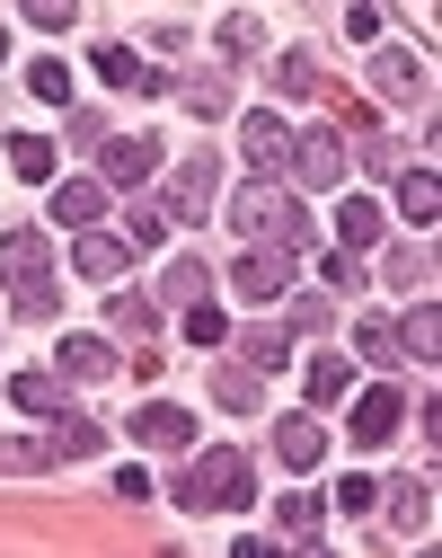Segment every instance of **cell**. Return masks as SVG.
<instances>
[{"instance_id": "1", "label": "cell", "mask_w": 442, "mask_h": 558, "mask_svg": "<svg viewBox=\"0 0 442 558\" xmlns=\"http://www.w3.org/2000/svg\"><path fill=\"white\" fill-rule=\"evenodd\" d=\"M177 497H186L195 514H240V506H257V470H248V452H231V444H212L204 461H186V478H177Z\"/></svg>"}, {"instance_id": "2", "label": "cell", "mask_w": 442, "mask_h": 558, "mask_svg": "<svg viewBox=\"0 0 442 558\" xmlns=\"http://www.w3.org/2000/svg\"><path fill=\"white\" fill-rule=\"evenodd\" d=\"M231 222H240V240H274V248H310V214L292 204L274 178H248L240 195H231Z\"/></svg>"}, {"instance_id": "3", "label": "cell", "mask_w": 442, "mask_h": 558, "mask_svg": "<svg viewBox=\"0 0 442 558\" xmlns=\"http://www.w3.org/2000/svg\"><path fill=\"white\" fill-rule=\"evenodd\" d=\"M292 275H302V248H274V240H248V257L231 266V284H240V302L274 311V302L292 293Z\"/></svg>"}, {"instance_id": "4", "label": "cell", "mask_w": 442, "mask_h": 558, "mask_svg": "<svg viewBox=\"0 0 442 558\" xmlns=\"http://www.w3.org/2000/svg\"><path fill=\"white\" fill-rule=\"evenodd\" d=\"M345 426H354V444H398V426H407V390H398V381H372V390L345 408Z\"/></svg>"}, {"instance_id": "5", "label": "cell", "mask_w": 442, "mask_h": 558, "mask_svg": "<svg viewBox=\"0 0 442 558\" xmlns=\"http://www.w3.org/2000/svg\"><path fill=\"white\" fill-rule=\"evenodd\" d=\"M160 178V143L151 133H115V143L98 151V186H151Z\"/></svg>"}, {"instance_id": "6", "label": "cell", "mask_w": 442, "mask_h": 558, "mask_svg": "<svg viewBox=\"0 0 442 558\" xmlns=\"http://www.w3.org/2000/svg\"><path fill=\"white\" fill-rule=\"evenodd\" d=\"M372 98H381V107H425V62H416L407 45H381V53H372Z\"/></svg>"}, {"instance_id": "7", "label": "cell", "mask_w": 442, "mask_h": 558, "mask_svg": "<svg viewBox=\"0 0 442 558\" xmlns=\"http://www.w3.org/2000/svg\"><path fill=\"white\" fill-rule=\"evenodd\" d=\"M302 186H345V133H292V160H283Z\"/></svg>"}, {"instance_id": "8", "label": "cell", "mask_w": 442, "mask_h": 558, "mask_svg": "<svg viewBox=\"0 0 442 558\" xmlns=\"http://www.w3.org/2000/svg\"><path fill=\"white\" fill-rule=\"evenodd\" d=\"M240 151H248V169H257V178H274V169L292 160V124H283L274 107H257V116H240Z\"/></svg>"}, {"instance_id": "9", "label": "cell", "mask_w": 442, "mask_h": 558, "mask_svg": "<svg viewBox=\"0 0 442 558\" xmlns=\"http://www.w3.org/2000/svg\"><path fill=\"white\" fill-rule=\"evenodd\" d=\"M212 195H221V160H212V151H195V160L177 169V186H169V222H195Z\"/></svg>"}, {"instance_id": "10", "label": "cell", "mask_w": 442, "mask_h": 558, "mask_svg": "<svg viewBox=\"0 0 442 558\" xmlns=\"http://www.w3.org/2000/svg\"><path fill=\"white\" fill-rule=\"evenodd\" d=\"M274 452H283V470H319V461H328V426H319V408L283 416V426H274Z\"/></svg>"}, {"instance_id": "11", "label": "cell", "mask_w": 442, "mask_h": 558, "mask_svg": "<svg viewBox=\"0 0 442 558\" xmlns=\"http://www.w3.org/2000/svg\"><path fill=\"white\" fill-rule=\"evenodd\" d=\"M45 266H53V248H45V231H0V275H10V284H45Z\"/></svg>"}, {"instance_id": "12", "label": "cell", "mask_w": 442, "mask_h": 558, "mask_svg": "<svg viewBox=\"0 0 442 558\" xmlns=\"http://www.w3.org/2000/svg\"><path fill=\"white\" fill-rule=\"evenodd\" d=\"M71 266H81L89 284H115V275L133 266V248H124L115 231H81V240H71Z\"/></svg>"}, {"instance_id": "13", "label": "cell", "mask_w": 442, "mask_h": 558, "mask_svg": "<svg viewBox=\"0 0 442 558\" xmlns=\"http://www.w3.org/2000/svg\"><path fill=\"white\" fill-rule=\"evenodd\" d=\"M274 523L292 549H319L328 541V497H274Z\"/></svg>"}, {"instance_id": "14", "label": "cell", "mask_w": 442, "mask_h": 558, "mask_svg": "<svg viewBox=\"0 0 442 558\" xmlns=\"http://www.w3.org/2000/svg\"><path fill=\"white\" fill-rule=\"evenodd\" d=\"M45 195H53V222H71V231L107 214V186H98V178H53Z\"/></svg>"}, {"instance_id": "15", "label": "cell", "mask_w": 442, "mask_h": 558, "mask_svg": "<svg viewBox=\"0 0 442 558\" xmlns=\"http://www.w3.org/2000/svg\"><path fill=\"white\" fill-rule=\"evenodd\" d=\"M45 435H53V461H98V452H107V435L89 426L81 408H53V426H45Z\"/></svg>"}, {"instance_id": "16", "label": "cell", "mask_w": 442, "mask_h": 558, "mask_svg": "<svg viewBox=\"0 0 442 558\" xmlns=\"http://www.w3.org/2000/svg\"><path fill=\"white\" fill-rule=\"evenodd\" d=\"M53 364H62V381H107V373H115V345H107V337H62Z\"/></svg>"}, {"instance_id": "17", "label": "cell", "mask_w": 442, "mask_h": 558, "mask_svg": "<svg viewBox=\"0 0 442 558\" xmlns=\"http://www.w3.org/2000/svg\"><path fill=\"white\" fill-rule=\"evenodd\" d=\"M133 435L151 444V452H186V444H195V416H186V408H142Z\"/></svg>"}, {"instance_id": "18", "label": "cell", "mask_w": 442, "mask_h": 558, "mask_svg": "<svg viewBox=\"0 0 442 558\" xmlns=\"http://www.w3.org/2000/svg\"><path fill=\"white\" fill-rule=\"evenodd\" d=\"M115 240H124L133 257H151V248L169 240V204H124V222H115Z\"/></svg>"}, {"instance_id": "19", "label": "cell", "mask_w": 442, "mask_h": 558, "mask_svg": "<svg viewBox=\"0 0 442 558\" xmlns=\"http://www.w3.org/2000/svg\"><path fill=\"white\" fill-rule=\"evenodd\" d=\"M336 231H345L336 248H372V240L390 231V214H381V204H372V195H345V204H336Z\"/></svg>"}, {"instance_id": "20", "label": "cell", "mask_w": 442, "mask_h": 558, "mask_svg": "<svg viewBox=\"0 0 442 558\" xmlns=\"http://www.w3.org/2000/svg\"><path fill=\"white\" fill-rule=\"evenodd\" d=\"M354 355H363V364H381V373H398V364H407L398 319H363V328H354Z\"/></svg>"}, {"instance_id": "21", "label": "cell", "mask_w": 442, "mask_h": 558, "mask_svg": "<svg viewBox=\"0 0 442 558\" xmlns=\"http://www.w3.org/2000/svg\"><path fill=\"white\" fill-rule=\"evenodd\" d=\"M98 81H107V89H133V98L160 89V72H151L142 53H124V45H98Z\"/></svg>"}, {"instance_id": "22", "label": "cell", "mask_w": 442, "mask_h": 558, "mask_svg": "<svg viewBox=\"0 0 442 558\" xmlns=\"http://www.w3.org/2000/svg\"><path fill=\"white\" fill-rule=\"evenodd\" d=\"M107 319H115V337H133V345H151V337H160V302H151V293H115Z\"/></svg>"}, {"instance_id": "23", "label": "cell", "mask_w": 442, "mask_h": 558, "mask_svg": "<svg viewBox=\"0 0 442 558\" xmlns=\"http://www.w3.org/2000/svg\"><path fill=\"white\" fill-rule=\"evenodd\" d=\"M398 214H407L416 231L442 214V178H433V169H407V178H398Z\"/></svg>"}, {"instance_id": "24", "label": "cell", "mask_w": 442, "mask_h": 558, "mask_svg": "<svg viewBox=\"0 0 442 558\" xmlns=\"http://www.w3.org/2000/svg\"><path fill=\"white\" fill-rule=\"evenodd\" d=\"M10 169L27 178V186H53L62 169H53V143H45V133H10Z\"/></svg>"}, {"instance_id": "25", "label": "cell", "mask_w": 442, "mask_h": 558, "mask_svg": "<svg viewBox=\"0 0 442 558\" xmlns=\"http://www.w3.org/2000/svg\"><path fill=\"white\" fill-rule=\"evenodd\" d=\"M398 337H407V355H416V364H433V355H442V311H433V302H416Z\"/></svg>"}, {"instance_id": "26", "label": "cell", "mask_w": 442, "mask_h": 558, "mask_svg": "<svg viewBox=\"0 0 442 558\" xmlns=\"http://www.w3.org/2000/svg\"><path fill=\"white\" fill-rule=\"evenodd\" d=\"M10 399H19L27 416H53V408H62V373H19V381H10Z\"/></svg>"}, {"instance_id": "27", "label": "cell", "mask_w": 442, "mask_h": 558, "mask_svg": "<svg viewBox=\"0 0 442 558\" xmlns=\"http://www.w3.org/2000/svg\"><path fill=\"white\" fill-rule=\"evenodd\" d=\"M302 390H310V408H336V399H345V355H319V364L302 373Z\"/></svg>"}, {"instance_id": "28", "label": "cell", "mask_w": 442, "mask_h": 558, "mask_svg": "<svg viewBox=\"0 0 442 558\" xmlns=\"http://www.w3.org/2000/svg\"><path fill=\"white\" fill-rule=\"evenodd\" d=\"M240 355H248V364H283V355H292V319H274V328H248V337H240Z\"/></svg>"}, {"instance_id": "29", "label": "cell", "mask_w": 442, "mask_h": 558, "mask_svg": "<svg viewBox=\"0 0 442 558\" xmlns=\"http://www.w3.org/2000/svg\"><path fill=\"white\" fill-rule=\"evenodd\" d=\"M160 293H169V302H204V293H212V266H204V257H177Z\"/></svg>"}, {"instance_id": "30", "label": "cell", "mask_w": 442, "mask_h": 558, "mask_svg": "<svg viewBox=\"0 0 442 558\" xmlns=\"http://www.w3.org/2000/svg\"><path fill=\"white\" fill-rule=\"evenodd\" d=\"M53 461V435H0V470H45Z\"/></svg>"}, {"instance_id": "31", "label": "cell", "mask_w": 442, "mask_h": 558, "mask_svg": "<svg viewBox=\"0 0 442 558\" xmlns=\"http://www.w3.org/2000/svg\"><path fill=\"white\" fill-rule=\"evenodd\" d=\"M186 337L195 345H231V319H221V302L204 293V302H186Z\"/></svg>"}, {"instance_id": "32", "label": "cell", "mask_w": 442, "mask_h": 558, "mask_svg": "<svg viewBox=\"0 0 442 558\" xmlns=\"http://www.w3.org/2000/svg\"><path fill=\"white\" fill-rule=\"evenodd\" d=\"M390 506H398V523H407V532H425V523H433V487H425V478H407V487H390Z\"/></svg>"}, {"instance_id": "33", "label": "cell", "mask_w": 442, "mask_h": 558, "mask_svg": "<svg viewBox=\"0 0 442 558\" xmlns=\"http://www.w3.org/2000/svg\"><path fill=\"white\" fill-rule=\"evenodd\" d=\"M274 89H283V98H310V89H319V62H310V53H283V62H274Z\"/></svg>"}, {"instance_id": "34", "label": "cell", "mask_w": 442, "mask_h": 558, "mask_svg": "<svg viewBox=\"0 0 442 558\" xmlns=\"http://www.w3.org/2000/svg\"><path fill=\"white\" fill-rule=\"evenodd\" d=\"M27 89H36L45 107H62V98H71V72H62V62L45 53V62H27Z\"/></svg>"}, {"instance_id": "35", "label": "cell", "mask_w": 442, "mask_h": 558, "mask_svg": "<svg viewBox=\"0 0 442 558\" xmlns=\"http://www.w3.org/2000/svg\"><path fill=\"white\" fill-rule=\"evenodd\" d=\"M319 266H328V284H336V293H363V257H354V248H328Z\"/></svg>"}, {"instance_id": "36", "label": "cell", "mask_w": 442, "mask_h": 558, "mask_svg": "<svg viewBox=\"0 0 442 558\" xmlns=\"http://www.w3.org/2000/svg\"><path fill=\"white\" fill-rule=\"evenodd\" d=\"M212 390H221V408H257V373H240V364H231V373H221Z\"/></svg>"}, {"instance_id": "37", "label": "cell", "mask_w": 442, "mask_h": 558, "mask_svg": "<svg viewBox=\"0 0 442 558\" xmlns=\"http://www.w3.org/2000/svg\"><path fill=\"white\" fill-rule=\"evenodd\" d=\"M328 506H345V514H372V506H381V487H372V478H345Z\"/></svg>"}, {"instance_id": "38", "label": "cell", "mask_w": 442, "mask_h": 558, "mask_svg": "<svg viewBox=\"0 0 442 558\" xmlns=\"http://www.w3.org/2000/svg\"><path fill=\"white\" fill-rule=\"evenodd\" d=\"M19 10H27L36 27H71V19H81V0H19Z\"/></svg>"}, {"instance_id": "39", "label": "cell", "mask_w": 442, "mask_h": 558, "mask_svg": "<svg viewBox=\"0 0 442 558\" xmlns=\"http://www.w3.org/2000/svg\"><path fill=\"white\" fill-rule=\"evenodd\" d=\"M345 36H381V0H345Z\"/></svg>"}, {"instance_id": "40", "label": "cell", "mask_w": 442, "mask_h": 558, "mask_svg": "<svg viewBox=\"0 0 442 558\" xmlns=\"http://www.w3.org/2000/svg\"><path fill=\"white\" fill-rule=\"evenodd\" d=\"M115 497H124V506H142V497H151V470L124 461V470H115Z\"/></svg>"}, {"instance_id": "41", "label": "cell", "mask_w": 442, "mask_h": 558, "mask_svg": "<svg viewBox=\"0 0 442 558\" xmlns=\"http://www.w3.org/2000/svg\"><path fill=\"white\" fill-rule=\"evenodd\" d=\"M19 311L27 319H53V275H45V284H19Z\"/></svg>"}, {"instance_id": "42", "label": "cell", "mask_w": 442, "mask_h": 558, "mask_svg": "<svg viewBox=\"0 0 442 558\" xmlns=\"http://www.w3.org/2000/svg\"><path fill=\"white\" fill-rule=\"evenodd\" d=\"M0 62H10V36H0Z\"/></svg>"}]
</instances>
